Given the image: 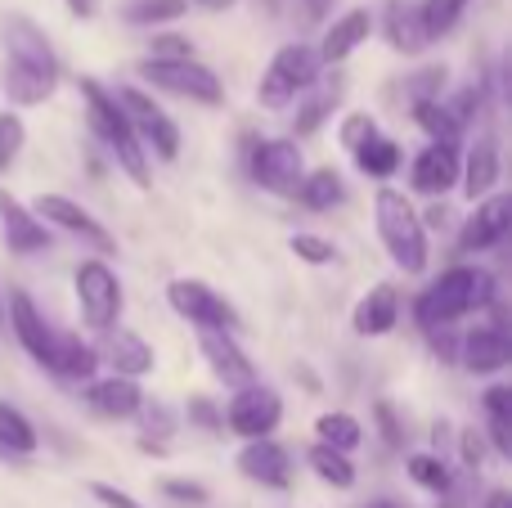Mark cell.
<instances>
[{
	"instance_id": "obj_1",
	"label": "cell",
	"mask_w": 512,
	"mask_h": 508,
	"mask_svg": "<svg viewBox=\"0 0 512 508\" xmlns=\"http://www.w3.org/2000/svg\"><path fill=\"white\" fill-rule=\"evenodd\" d=\"M0 45H5V68L0 86L14 108H36L54 99L59 90V54L45 41V32L27 14H9L0 23Z\"/></svg>"
},
{
	"instance_id": "obj_2",
	"label": "cell",
	"mask_w": 512,
	"mask_h": 508,
	"mask_svg": "<svg viewBox=\"0 0 512 508\" xmlns=\"http://www.w3.org/2000/svg\"><path fill=\"white\" fill-rule=\"evenodd\" d=\"M495 297H499V284H495V275H490V270L454 266V270H445L432 288H423V293H418L414 320H418V329H423V333H436V329H450V324L463 320V315L495 306Z\"/></svg>"
},
{
	"instance_id": "obj_3",
	"label": "cell",
	"mask_w": 512,
	"mask_h": 508,
	"mask_svg": "<svg viewBox=\"0 0 512 508\" xmlns=\"http://www.w3.org/2000/svg\"><path fill=\"white\" fill-rule=\"evenodd\" d=\"M77 90H81V108H86L90 135L113 153L117 167L135 180V189H149V153L140 149V140H135V131H131V122H126L122 104L113 99V90L99 86L95 77H81Z\"/></svg>"
},
{
	"instance_id": "obj_4",
	"label": "cell",
	"mask_w": 512,
	"mask_h": 508,
	"mask_svg": "<svg viewBox=\"0 0 512 508\" xmlns=\"http://www.w3.org/2000/svg\"><path fill=\"white\" fill-rule=\"evenodd\" d=\"M373 225H378V239L387 248L391 266L405 270V275H423L427 261H432V252H427V221L414 212V203L400 189L382 185L373 194Z\"/></svg>"
},
{
	"instance_id": "obj_5",
	"label": "cell",
	"mask_w": 512,
	"mask_h": 508,
	"mask_svg": "<svg viewBox=\"0 0 512 508\" xmlns=\"http://www.w3.org/2000/svg\"><path fill=\"white\" fill-rule=\"evenodd\" d=\"M319 77H324V63H319L315 45L288 41V45L274 50L270 63H265L261 86H256V99H261V108H288L292 99L306 95Z\"/></svg>"
},
{
	"instance_id": "obj_6",
	"label": "cell",
	"mask_w": 512,
	"mask_h": 508,
	"mask_svg": "<svg viewBox=\"0 0 512 508\" xmlns=\"http://www.w3.org/2000/svg\"><path fill=\"white\" fill-rule=\"evenodd\" d=\"M140 77L149 86L167 90V95H180L189 104H203V108H216L225 99V86L207 63L198 59H144L140 63Z\"/></svg>"
},
{
	"instance_id": "obj_7",
	"label": "cell",
	"mask_w": 512,
	"mask_h": 508,
	"mask_svg": "<svg viewBox=\"0 0 512 508\" xmlns=\"http://www.w3.org/2000/svg\"><path fill=\"white\" fill-rule=\"evenodd\" d=\"M72 288H77V306H81V320L90 324V329H113L117 320H122V279L113 275V266L99 257L81 261L77 275H72Z\"/></svg>"
},
{
	"instance_id": "obj_8",
	"label": "cell",
	"mask_w": 512,
	"mask_h": 508,
	"mask_svg": "<svg viewBox=\"0 0 512 508\" xmlns=\"http://www.w3.org/2000/svg\"><path fill=\"white\" fill-rule=\"evenodd\" d=\"M113 99L122 104L126 122H131V131H135V140H140L144 153H158L162 162H176L180 158V126L171 122V117L162 113V108L153 104L140 86H117Z\"/></svg>"
},
{
	"instance_id": "obj_9",
	"label": "cell",
	"mask_w": 512,
	"mask_h": 508,
	"mask_svg": "<svg viewBox=\"0 0 512 508\" xmlns=\"http://www.w3.org/2000/svg\"><path fill=\"white\" fill-rule=\"evenodd\" d=\"M167 306L180 315V320H189L194 329H221V333H239V311H234L230 302H225L221 293H216L212 284H203V279H171L167 284Z\"/></svg>"
},
{
	"instance_id": "obj_10",
	"label": "cell",
	"mask_w": 512,
	"mask_h": 508,
	"mask_svg": "<svg viewBox=\"0 0 512 508\" xmlns=\"http://www.w3.org/2000/svg\"><path fill=\"white\" fill-rule=\"evenodd\" d=\"M221 423L243 441H265L283 423V401L274 387H261V383L239 387V392L230 396V405H225Z\"/></svg>"
},
{
	"instance_id": "obj_11",
	"label": "cell",
	"mask_w": 512,
	"mask_h": 508,
	"mask_svg": "<svg viewBox=\"0 0 512 508\" xmlns=\"http://www.w3.org/2000/svg\"><path fill=\"white\" fill-rule=\"evenodd\" d=\"M248 171L252 180L265 189V194H279V198H292L301 185V176H306V158H301V149L292 140H256L252 158H248Z\"/></svg>"
},
{
	"instance_id": "obj_12",
	"label": "cell",
	"mask_w": 512,
	"mask_h": 508,
	"mask_svg": "<svg viewBox=\"0 0 512 508\" xmlns=\"http://www.w3.org/2000/svg\"><path fill=\"white\" fill-rule=\"evenodd\" d=\"M32 216L45 225V230H63V234H77L81 243H90L95 252H117V239L86 212L81 203H72L68 194H36L32 198Z\"/></svg>"
},
{
	"instance_id": "obj_13",
	"label": "cell",
	"mask_w": 512,
	"mask_h": 508,
	"mask_svg": "<svg viewBox=\"0 0 512 508\" xmlns=\"http://www.w3.org/2000/svg\"><path fill=\"white\" fill-rule=\"evenodd\" d=\"M5 329L14 333L18 347H23L27 356L36 360V365L50 369L54 342H59V329H50V320L36 311V302L23 293V288H14V293H9V302H5Z\"/></svg>"
},
{
	"instance_id": "obj_14",
	"label": "cell",
	"mask_w": 512,
	"mask_h": 508,
	"mask_svg": "<svg viewBox=\"0 0 512 508\" xmlns=\"http://www.w3.org/2000/svg\"><path fill=\"white\" fill-rule=\"evenodd\" d=\"M198 347H203V356H207V369H212L225 387H234V392H239V387L256 383V365L248 360V351L239 347V338H234V333L198 329Z\"/></svg>"
},
{
	"instance_id": "obj_15",
	"label": "cell",
	"mask_w": 512,
	"mask_h": 508,
	"mask_svg": "<svg viewBox=\"0 0 512 508\" xmlns=\"http://www.w3.org/2000/svg\"><path fill=\"white\" fill-rule=\"evenodd\" d=\"M234 468H239L248 482L256 486H270V491H288L292 486V455L279 446L274 437L265 441H243L239 459H234Z\"/></svg>"
},
{
	"instance_id": "obj_16",
	"label": "cell",
	"mask_w": 512,
	"mask_h": 508,
	"mask_svg": "<svg viewBox=\"0 0 512 508\" xmlns=\"http://www.w3.org/2000/svg\"><path fill=\"white\" fill-rule=\"evenodd\" d=\"M95 356L108 360V365H113V374L117 378H131V383H135V378H144V374H153V365H158V351H153L140 333L122 329V324L104 329V342L95 347Z\"/></svg>"
},
{
	"instance_id": "obj_17",
	"label": "cell",
	"mask_w": 512,
	"mask_h": 508,
	"mask_svg": "<svg viewBox=\"0 0 512 508\" xmlns=\"http://www.w3.org/2000/svg\"><path fill=\"white\" fill-rule=\"evenodd\" d=\"M512 225V198L508 194H490L477 203V212L468 216V225L459 230V252H486L499 248Z\"/></svg>"
},
{
	"instance_id": "obj_18",
	"label": "cell",
	"mask_w": 512,
	"mask_h": 508,
	"mask_svg": "<svg viewBox=\"0 0 512 508\" xmlns=\"http://www.w3.org/2000/svg\"><path fill=\"white\" fill-rule=\"evenodd\" d=\"M0 239H5V248L18 252V257H32V252L50 248V230H45L32 216V207L18 203L9 189H0Z\"/></svg>"
},
{
	"instance_id": "obj_19",
	"label": "cell",
	"mask_w": 512,
	"mask_h": 508,
	"mask_svg": "<svg viewBox=\"0 0 512 508\" xmlns=\"http://www.w3.org/2000/svg\"><path fill=\"white\" fill-rule=\"evenodd\" d=\"M459 365L477 378H490V374H499V369H508L512 365L508 333L499 329V324H490V329H472L468 338L459 342Z\"/></svg>"
},
{
	"instance_id": "obj_20",
	"label": "cell",
	"mask_w": 512,
	"mask_h": 508,
	"mask_svg": "<svg viewBox=\"0 0 512 508\" xmlns=\"http://www.w3.org/2000/svg\"><path fill=\"white\" fill-rule=\"evenodd\" d=\"M409 185H414V194L445 198L454 185H459V149L427 144V149L414 158V167H409Z\"/></svg>"
},
{
	"instance_id": "obj_21",
	"label": "cell",
	"mask_w": 512,
	"mask_h": 508,
	"mask_svg": "<svg viewBox=\"0 0 512 508\" xmlns=\"http://www.w3.org/2000/svg\"><path fill=\"white\" fill-rule=\"evenodd\" d=\"M459 185L472 203H481V198L495 194V185H499V140L490 131L472 140L468 158H459Z\"/></svg>"
},
{
	"instance_id": "obj_22",
	"label": "cell",
	"mask_w": 512,
	"mask_h": 508,
	"mask_svg": "<svg viewBox=\"0 0 512 508\" xmlns=\"http://www.w3.org/2000/svg\"><path fill=\"white\" fill-rule=\"evenodd\" d=\"M369 32H373V14H369V9H346L342 18H333V27H328L324 41H319V50H315L319 63H324V68L346 63L364 41H369Z\"/></svg>"
},
{
	"instance_id": "obj_23",
	"label": "cell",
	"mask_w": 512,
	"mask_h": 508,
	"mask_svg": "<svg viewBox=\"0 0 512 508\" xmlns=\"http://www.w3.org/2000/svg\"><path fill=\"white\" fill-rule=\"evenodd\" d=\"M396 324H400V293L391 284H373L351 311V329L360 338H387Z\"/></svg>"
},
{
	"instance_id": "obj_24",
	"label": "cell",
	"mask_w": 512,
	"mask_h": 508,
	"mask_svg": "<svg viewBox=\"0 0 512 508\" xmlns=\"http://www.w3.org/2000/svg\"><path fill=\"white\" fill-rule=\"evenodd\" d=\"M86 401L95 414H104V419H135L144 405V392L140 383H131V378H99V383L86 387Z\"/></svg>"
},
{
	"instance_id": "obj_25",
	"label": "cell",
	"mask_w": 512,
	"mask_h": 508,
	"mask_svg": "<svg viewBox=\"0 0 512 508\" xmlns=\"http://www.w3.org/2000/svg\"><path fill=\"white\" fill-rule=\"evenodd\" d=\"M387 41L400 54H423L432 45L427 41L423 14H418V0H391L387 5Z\"/></svg>"
},
{
	"instance_id": "obj_26",
	"label": "cell",
	"mask_w": 512,
	"mask_h": 508,
	"mask_svg": "<svg viewBox=\"0 0 512 508\" xmlns=\"http://www.w3.org/2000/svg\"><path fill=\"white\" fill-rule=\"evenodd\" d=\"M342 104V77H333V81H324L319 77L315 86L306 90V99L297 104V117H292V131L297 135H315L319 126L333 117V108Z\"/></svg>"
},
{
	"instance_id": "obj_27",
	"label": "cell",
	"mask_w": 512,
	"mask_h": 508,
	"mask_svg": "<svg viewBox=\"0 0 512 508\" xmlns=\"http://www.w3.org/2000/svg\"><path fill=\"white\" fill-rule=\"evenodd\" d=\"M99 369V356L90 342H81L77 333H63L59 329V342H54V360H50V374L59 378H90Z\"/></svg>"
},
{
	"instance_id": "obj_28",
	"label": "cell",
	"mask_w": 512,
	"mask_h": 508,
	"mask_svg": "<svg viewBox=\"0 0 512 508\" xmlns=\"http://www.w3.org/2000/svg\"><path fill=\"white\" fill-rule=\"evenodd\" d=\"M292 198H301V207H310V212H333V207L346 198V189H342V176H337L333 167H319V171H310V176H301V185Z\"/></svg>"
},
{
	"instance_id": "obj_29",
	"label": "cell",
	"mask_w": 512,
	"mask_h": 508,
	"mask_svg": "<svg viewBox=\"0 0 512 508\" xmlns=\"http://www.w3.org/2000/svg\"><path fill=\"white\" fill-rule=\"evenodd\" d=\"M36 446H41V432L32 428V419L18 405L0 401V450L5 455H36Z\"/></svg>"
},
{
	"instance_id": "obj_30",
	"label": "cell",
	"mask_w": 512,
	"mask_h": 508,
	"mask_svg": "<svg viewBox=\"0 0 512 508\" xmlns=\"http://www.w3.org/2000/svg\"><path fill=\"white\" fill-rule=\"evenodd\" d=\"M400 162H405V153H400V144L387 140V135H373L364 149H355V167L373 180H391L400 171Z\"/></svg>"
},
{
	"instance_id": "obj_31",
	"label": "cell",
	"mask_w": 512,
	"mask_h": 508,
	"mask_svg": "<svg viewBox=\"0 0 512 508\" xmlns=\"http://www.w3.org/2000/svg\"><path fill=\"white\" fill-rule=\"evenodd\" d=\"M315 432H319V446L337 450V455H351V450L364 441L360 419H355V414H342V410H333V414H319Z\"/></svg>"
},
{
	"instance_id": "obj_32",
	"label": "cell",
	"mask_w": 512,
	"mask_h": 508,
	"mask_svg": "<svg viewBox=\"0 0 512 508\" xmlns=\"http://www.w3.org/2000/svg\"><path fill=\"white\" fill-rule=\"evenodd\" d=\"M306 464L315 468V477H319V482H328L333 491H351V486H355V464L346 455H337V450L319 446V441L306 450Z\"/></svg>"
},
{
	"instance_id": "obj_33",
	"label": "cell",
	"mask_w": 512,
	"mask_h": 508,
	"mask_svg": "<svg viewBox=\"0 0 512 508\" xmlns=\"http://www.w3.org/2000/svg\"><path fill=\"white\" fill-rule=\"evenodd\" d=\"M414 122L432 135V144H445V149H459V140L468 135L450 113H445L441 99H432V104H414Z\"/></svg>"
},
{
	"instance_id": "obj_34",
	"label": "cell",
	"mask_w": 512,
	"mask_h": 508,
	"mask_svg": "<svg viewBox=\"0 0 512 508\" xmlns=\"http://www.w3.org/2000/svg\"><path fill=\"white\" fill-rule=\"evenodd\" d=\"M472 0H418V14H423V27H427V41H441L450 36L454 27L463 23Z\"/></svg>"
},
{
	"instance_id": "obj_35",
	"label": "cell",
	"mask_w": 512,
	"mask_h": 508,
	"mask_svg": "<svg viewBox=\"0 0 512 508\" xmlns=\"http://www.w3.org/2000/svg\"><path fill=\"white\" fill-rule=\"evenodd\" d=\"M486 419H490V441H495L499 455H512V392L508 387H490L486 392Z\"/></svg>"
},
{
	"instance_id": "obj_36",
	"label": "cell",
	"mask_w": 512,
	"mask_h": 508,
	"mask_svg": "<svg viewBox=\"0 0 512 508\" xmlns=\"http://www.w3.org/2000/svg\"><path fill=\"white\" fill-rule=\"evenodd\" d=\"M189 14V0H131L126 5V23L131 27H167Z\"/></svg>"
},
{
	"instance_id": "obj_37",
	"label": "cell",
	"mask_w": 512,
	"mask_h": 508,
	"mask_svg": "<svg viewBox=\"0 0 512 508\" xmlns=\"http://www.w3.org/2000/svg\"><path fill=\"white\" fill-rule=\"evenodd\" d=\"M409 477H414L423 491H432V495L450 491V468H445L436 455H409Z\"/></svg>"
},
{
	"instance_id": "obj_38",
	"label": "cell",
	"mask_w": 512,
	"mask_h": 508,
	"mask_svg": "<svg viewBox=\"0 0 512 508\" xmlns=\"http://www.w3.org/2000/svg\"><path fill=\"white\" fill-rule=\"evenodd\" d=\"M27 144V126L18 113H0V171H9L18 162V153H23Z\"/></svg>"
},
{
	"instance_id": "obj_39",
	"label": "cell",
	"mask_w": 512,
	"mask_h": 508,
	"mask_svg": "<svg viewBox=\"0 0 512 508\" xmlns=\"http://www.w3.org/2000/svg\"><path fill=\"white\" fill-rule=\"evenodd\" d=\"M288 248L297 252V261H306V266H333L337 261V248L328 239H319V234H292Z\"/></svg>"
},
{
	"instance_id": "obj_40",
	"label": "cell",
	"mask_w": 512,
	"mask_h": 508,
	"mask_svg": "<svg viewBox=\"0 0 512 508\" xmlns=\"http://www.w3.org/2000/svg\"><path fill=\"white\" fill-rule=\"evenodd\" d=\"M441 90H445V68H423L405 81V95L414 104H432V99H441Z\"/></svg>"
},
{
	"instance_id": "obj_41",
	"label": "cell",
	"mask_w": 512,
	"mask_h": 508,
	"mask_svg": "<svg viewBox=\"0 0 512 508\" xmlns=\"http://www.w3.org/2000/svg\"><path fill=\"white\" fill-rule=\"evenodd\" d=\"M167 500H180V504H189V508H203V504H212V491H207L203 482H185V477H167V482L158 486Z\"/></svg>"
},
{
	"instance_id": "obj_42",
	"label": "cell",
	"mask_w": 512,
	"mask_h": 508,
	"mask_svg": "<svg viewBox=\"0 0 512 508\" xmlns=\"http://www.w3.org/2000/svg\"><path fill=\"white\" fill-rule=\"evenodd\" d=\"M149 59H194V41L180 32H158L149 36Z\"/></svg>"
},
{
	"instance_id": "obj_43",
	"label": "cell",
	"mask_w": 512,
	"mask_h": 508,
	"mask_svg": "<svg viewBox=\"0 0 512 508\" xmlns=\"http://www.w3.org/2000/svg\"><path fill=\"white\" fill-rule=\"evenodd\" d=\"M337 135H342V144L355 153V149H364V144L378 135V122H373L369 113H351V117L342 122V131H337Z\"/></svg>"
},
{
	"instance_id": "obj_44",
	"label": "cell",
	"mask_w": 512,
	"mask_h": 508,
	"mask_svg": "<svg viewBox=\"0 0 512 508\" xmlns=\"http://www.w3.org/2000/svg\"><path fill=\"white\" fill-rule=\"evenodd\" d=\"M373 419H378V428H382V441H387L391 450H400V446H405V428H400L396 410H391L387 401H378V405H373Z\"/></svg>"
},
{
	"instance_id": "obj_45",
	"label": "cell",
	"mask_w": 512,
	"mask_h": 508,
	"mask_svg": "<svg viewBox=\"0 0 512 508\" xmlns=\"http://www.w3.org/2000/svg\"><path fill=\"white\" fill-rule=\"evenodd\" d=\"M90 495H95L104 508H149V504H140L131 491H122V486H108V482H90Z\"/></svg>"
},
{
	"instance_id": "obj_46",
	"label": "cell",
	"mask_w": 512,
	"mask_h": 508,
	"mask_svg": "<svg viewBox=\"0 0 512 508\" xmlns=\"http://www.w3.org/2000/svg\"><path fill=\"white\" fill-rule=\"evenodd\" d=\"M189 419H194L198 428H212V432H216V428H225V423H221V414H216L212 405L203 401V396H198V401H189Z\"/></svg>"
},
{
	"instance_id": "obj_47",
	"label": "cell",
	"mask_w": 512,
	"mask_h": 508,
	"mask_svg": "<svg viewBox=\"0 0 512 508\" xmlns=\"http://www.w3.org/2000/svg\"><path fill=\"white\" fill-rule=\"evenodd\" d=\"M481 455H486V446H481V432L468 428V432H463V464H468V468H481Z\"/></svg>"
},
{
	"instance_id": "obj_48",
	"label": "cell",
	"mask_w": 512,
	"mask_h": 508,
	"mask_svg": "<svg viewBox=\"0 0 512 508\" xmlns=\"http://www.w3.org/2000/svg\"><path fill=\"white\" fill-rule=\"evenodd\" d=\"M63 5H68L72 18H95L99 14V0H63Z\"/></svg>"
},
{
	"instance_id": "obj_49",
	"label": "cell",
	"mask_w": 512,
	"mask_h": 508,
	"mask_svg": "<svg viewBox=\"0 0 512 508\" xmlns=\"http://www.w3.org/2000/svg\"><path fill=\"white\" fill-rule=\"evenodd\" d=\"M301 5H306V14H310V18H324L328 9H333V0H301Z\"/></svg>"
},
{
	"instance_id": "obj_50",
	"label": "cell",
	"mask_w": 512,
	"mask_h": 508,
	"mask_svg": "<svg viewBox=\"0 0 512 508\" xmlns=\"http://www.w3.org/2000/svg\"><path fill=\"white\" fill-rule=\"evenodd\" d=\"M481 508H512V495H508V491H490Z\"/></svg>"
},
{
	"instance_id": "obj_51",
	"label": "cell",
	"mask_w": 512,
	"mask_h": 508,
	"mask_svg": "<svg viewBox=\"0 0 512 508\" xmlns=\"http://www.w3.org/2000/svg\"><path fill=\"white\" fill-rule=\"evenodd\" d=\"M189 5H198V9H212V14H221V9H230L234 0H189Z\"/></svg>"
},
{
	"instance_id": "obj_52",
	"label": "cell",
	"mask_w": 512,
	"mask_h": 508,
	"mask_svg": "<svg viewBox=\"0 0 512 508\" xmlns=\"http://www.w3.org/2000/svg\"><path fill=\"white\" fill-rule=\"evenodd\" d=\"M0 333H9L5 329V293H0Z\"/></svg>"
},
{
	"instance_id": "obj_53",
	"label": "cell",
	"mask_w": 512,
	"mask_h": 508,
	"mask_svg": "<svg viewBox=\"0 0 512 508\" xmlns=\"http://www.w3.org/2000/svg\"><path fill=\"white\" fill-rule=\"evenodd\" d=\"M369 508H400V504H396V500H373Z\"/></svg>"
}]
</instances>
